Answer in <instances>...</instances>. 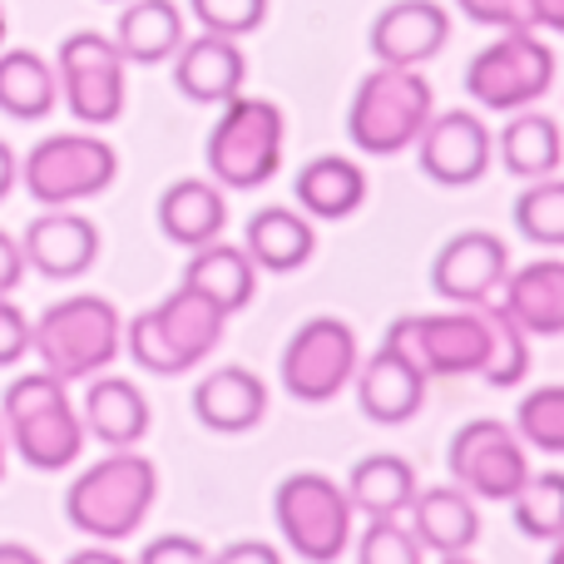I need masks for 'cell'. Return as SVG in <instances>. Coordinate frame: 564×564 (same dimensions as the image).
I'll return each mask as SVG.
<instances>
[{
  "mask_svg": "<svg viewBox=\"0 0 564 564\" xmlns=\"http://www.w3.org/2000/svg\"><path fill=\"white\" fill-rule=\"evenodd\" d=\"M159 500V470L149 456H139L134 446L109 451L105 460L85 466L65 490V520L85 540H129L139 535V525L149 520Z\"/></svg>",
  "mask_w": 564,
  "mask_h": 564,
  "instance_id": "6da1fadb",
  "label": "cell"
},
{
  "mask_svg": "<svg viewBox=\"0 0 564 564\" xmlns=\"http://www.w3.org/2000/svg\"><path fill=\"white\" fill-rule=\"evenodd\" d=\"M224 327L228 312L218 302H208L204 292L178 282L159 307L124 322V347L149 377H178V371H194L198 361L214 357V347L224 341Z\"/></svg>",
  "mask_w": 564,
  "mask_h": 564,
  "instance_id": "7a4b0ae2",
  "label": "cell"
},
{
  "mask_svg": "<svg viewBox=\"0 0 564 564\" xmlns=\"http://www.w3.org/2000/svg\"><path fill=\"white\" fill-rule=\"evenodd\" d=\"M6 441L30 470H65L85 451V421L69 406V391L55 371H25L0 397Z\"/></svg>",
  "mask_w": 564,
  "mask_h": 564,
  "instance_id": "3957f363",
  "label": "cell"
},
{
  "mask_svg": "<svg viewBox=\"0 0 564 564\" xmlns=\"http://www.w3.org/2000/svg\"><path fill=\"white\" fill-rule=\"evenodd\" d=\"M119 347H124V317L99 292L59 297L30 322V351L59 381H89L119 357Z\"/></svg>",
  "mask_w": 564,
  "mask_h": 564,
  "instance_id": "277c9868",
  "label": "cell"
},
{
  "mask_svg": "<svg viewBox=\"0 0 564 564\" xmlns=\"http://www.w3.org/2000/svg\"><path fill=\"white\" fill-rule=\"evenodd\" d=\"M431 115H436V95L416 65H377L351 95L347 139L361 154L391 159L416 144Z\"/></svg>",
  "mask_w": 564,
  "mask_h": 564,
  "instance_id": "5b68a950",
  "label": "cell"
},
{
  "mask_svg": "<svg viewBox=\"0 0 564 564\" xmlns=\"http://www.w3.org/2000/svg\"><path fill=\"white\" fill-rule=\"evenodd\" d=\"M282 144H288V115L273 99L234 95L208 129V174L218 188H263L282 169Z\"/></svg>",
  "mask_w": 564,
  "mask_h": 564,
  "instance_id": "8992f818",
  "label": "cell"
},
{
  "mask_svg": "<svg viewBox=\"0 0 564 564\" xmlns=\"http://www.w3.org/2000/svg\"><path fill=\"white\" fill-rule=\"evenodd\" d=\"M550 85H555V50L535 30H500L466 65V95L496 115L540 105Z\"/></svg>",
  "mask_w": 564,
  "mask_h": 564,
  "instance_id": "52a82bcc",
  "label": "cell"
},
{
  "mask_svg": "<svg viewBox=\"0 0 564 564\" xmlns=\"http://www.w3.org/2000/svg\"><path fill=\"white\" fill-rule=\"evenodd\" d=\"M273 516H278L282 540L292 545V555L312 560V564H332L347 555L351 516L357 510L347 500V486H337L332 476H322V470H292L273 496Z\"/></svg>",
  "mask_w": 564,
  "mask_h": 564,
  "instance_id": "ba28073f",
  "label": "cell"
},
{
  "mask_svg": "<svg viewBox=\"0 0 564 564\" xmlns=\"http://www.w3.org/2000/svg\"><path fill=\"white\" fill-rule=\"evenodd\" d=\"M119 178V154L99 134H50L20 159V184L40 208H75Z\"/></svg>",
  "mask_w": 564,
  "mask_h": 564,
  "instance_id": "9c48e42d",
  "label": "cell"
},
{
  "mask_svg": "<svg viewBox=\"0 0 564 564\" xmlns=\"http://www.w3.org/2000/svg\"><path fill=\"white\" fill-rule=\"evenodd\" d=\"M55 79H59V99L79 124H115L124 115V95H129V59L119 55L115 35L99 30H75L59 40L55 55Z\"/></svg>",
  "mask_w": 564,
  "mask_h": 564,
  "instance_id": "30bf717a",
  "label": "cell"
},
{
  "mask_svg": "<svg viewBox=\"0 0 564 564\" xmlns=\"http://www.w3.org/2000/svg\"><path fill=\"white\" fill-rule=\"evenodd\" d=\"M381 341H391L411 367L426 371V381L480 377V367H486V312L480 307L411 312V317L391 322Z\"/></svg>",
  "mask_w": 564,
  "mask_h": 564,
  "instance_id": "8fae6325",
  "label": "cell"
},
{
  "mask_svg": "<svg viewBox=\"0 0 564 564\" xmlns=\"http://www.w3.org/2000/svg\"><path fill=\"white\" fill-rule=\"evenodd\" d=\"M446 466L456 476V486L476 500H516L520 486L530 480V446L520 441L516 426L506 421L476 416L466 426H456L446 451Z\"/></svg>",
  "mask_w": 564,
  "mask_h": 564,
  "instance_id": "7c38bea8",
  "label": "cell"
},
{
  "mask_svg": "<svg viewBox=\"0 0 564 564\" xmlns=\"http://www.w3.org/2000/svg\"><path fill=\"white\" fill-rule=\"evenodd\" d=\"M361 361L357 332L341 317H312L302 322L297 332L282 347V387H288L292 401H307V406H322L332 401L341 387H351V371Z\"/></svg>",
  "mask_w": 564,
  "mask_h": 564,
  "instance_id": "4fadbf2b",
  "label": "cell"
},
{
  "mask_svg": "<svg viewBox=\"0 0 564 564\" xmlns=\"http://www.w3.org/2000/svg\"><path fill=\"white\" fill-rule=\"evenodd\" d=\"M421 174L441 188H470L490 174L496 159V139H490L486 119L476 109H451V115H431L416 139Z\"/></svg>",
  "mask_w": 564,
  "mask_h": 564,
  "instance_id": "5bb4252c",
  "label": "cell"
},
{
  "mask_svg": "<svg viewBox=\"0 0 564 564\" xmlns=\"http://www.w3.org/2000/svg\"><path fill=\"white\" fill-rule=\"evenodd\" d=\"M510 273V248L506 238H496L490 228H466L456 234L431 263V288L441 302L456 307H480L500 292V282Z\"/></svg>",
  "mask_w": 564,
  "mask_h": 564,
  "instance_id": "9a60e30c",
  "label": "cell"
},
{
  "mask_svg": "<svg viewBox=\"0 0 564 564\" xmlns=\"http://www.w3.org/2000/svg\"><path fill=\"white\" fill-rule=\"evenodd\" d=\"M99 248H105L99 228L85 214H75V208H45L40 218H30L25 238H20L25 268H35L50 282L85 278L99 263Z\"/></svg>",
  "mask_w": 564,
  "mask_h": 564,
  "instance_id": "2e32d148",
  "label": "cell"
},
{
  "mask_svg": "<svg viewBox=\"0 0 564 564\" xmlns=\"http://www.w3.org/2000/svg\"><path fill=\"white\" fill-rule=\"evenodd\" d=\"M451 40V10L441 0H391L377 20H371V55L377 65H426L446 50Z\"/></svg>",
  "mask_w": 564,
  "mask_h": 564,
  "instance_id": "e0dca14e",
  "label": "cell"
},
{
  "mask_svg": "<svg viewBox=\"0 0 564 564\" xmlns=\"http://www.w3.org/2000/svg\"><path fill=\"white\" fill-rule=\"evenodd\" d=\"M243 79L248 55L234 35L204 30L174 50V89L188 105H228L234 95H243Z\"/></svg>",
  "mask_w": 564,
  "mask_h": 564,
  "instance_id": "ac0fdd59",
  "label": "cell"
},
{
  "mask_svg": "<svg viewBox=\"0 0 564 564\" xmlns=\"http://www.w3.org/2000/svg\"><path fill=\"white\" fill-rule=\"evenodd\" d=\"M351 387H357L361 416L377 421V426H401V421H411L426 406V371L411 367L391 341H381L367 361H357Z\"/></svg>",
  "mask_w": 564,
  "mask_h": 564,
  "instance_id": "d6986e66",
  "label": "cell"
},
{
  "mask_svg": "<svg viewBox=\"0 0 564 564\" xmlns=\"http://www.w3.org/2000/svg\"><path fill=\"white\" fill-rule=\"evenodd\" d=\"M406 516H411V530H416L421 550H431V555H441V560H466L480 540L476 496H466L460 486L416 490Z\"/></svg>",
  "mask_w": 564,
  "mask_h": 564,
  "instance_id": "ffe728a7",
  "label": "cell"
},
{
  "mask_svg": "<svg viewBox=\"0 0 564 564\" xmlns=\"http://www.w3.org/2000/svg\"><path fill=\"white\" fill-rule=\"evenodd\" d=\"M194 416L218 436H243L268 416V381L248 367H218L194 387Z\"/></svg>",
  "mask_w": 564,
  "mask_h": 564,
  "instance_id": "44dd1931",
  "label": "cell"
},
{
  "mask_svg": "<svg viewBox=\"0 0 564 564\" xmlns=\"http://www.w3.org/2000/svg\"><path fill=\"white\" fill-rule=\"evenodd\" d=\"M149 397L139 391V381L129 377H105L95 371L85 387V406H79V421H85V436H95L99 446L119 451V446H139L149 436Z\"/></svg>",
  "mask_w": 564,
  "mask_h": 564,
  "instance_id": "7402d4cb",
  "label": "cell"
},
{
  "mask_svg": "<svg viewBox=\"0 0 564 564\" xmlns=\"http://www.w3.org/2000/svg\"><path fill=\"white\" fill-rule=\"evenodd\" d=\"M292 194L312 224H341L367 204V169L347 154H317L297 169Z\"/></svg>",
  "mask_w": 564,
  "mask_h": 564,
  "instance_id": "603a6c76",
  "label": "cell"
},
{
  "mask_svg": "<svg viewBox=\"0 0 564 564\" xmlns=\"http://www.w3.org/2000/svg\"><path fill=\"white\" fill-rule=\"evenodd\" d=\"M500 307L530 332V337H560L564 332V258H535L500 282Z\"/></svg>",
  "mask_w": 564,
  "mask_h": 564,
  "instance_id": "cb8c5ba5",
  "label": "cell"
},
{
  "mask_svg": "<svg viewBox=\"0 0 564 564\" xmlns=\"http://www.w3.org/2000/svg\"><path fill=\"white\" fill-rule=\"evenodd\" d=\"M228 198L214 178H178L159 194V234L178 248H198L224 238Z\"/></svg>",
  "mask_w": 564,
  "mask_h": 564,
  "instance_id": "d4e9b609",
  "label": "cell"
},
{
  "mask_svg": "<svg viewBox=\"0 0 564 564\" xmlns=\"http://www.w3.org/2000/svg\"><path fill=\"white\" fill-rule=\"evenodd\" d=\"M248 258L258 263V273H297V268L312 263L317 253V228L302 208H258L248 218V234H243Z\"/></svg>",
  "mask_w": 564,
  "mask_h": 564,
  "instance_id": "484cf974",
  "label": "cell"
},
{
  "mask_svg": "<svg viewBox=\"0 0 564 564\" xmlns=\"http://www.w3.org/2000/svg\"><path fill=\"white\" fill-rule=\"evenodd\" d=\"M188 253L194 258H188V268H184V288L204 292V297L218 302L224 312H243L248 302H253L258 263L248 258V248L214 238V243H198V248H188Z\"/></svg>",
  "mask_w": 564,
  "mask_h": 564,
  "instance_id": "4316f807",
  "label": "cell"
},
{
  "mask_svg": "<svg viewBox=\"0 0 564 564\" xmlns=\"http://www.w3.org/2000/svg\"><path fill=\"white\" fill-rule=\"evenodd\" d=\"M115 45L129 65H164L184 45V10L174 0H129L119 10Z\"/></svg>",
  "mask_w": 564,
  "mask_h": 564,
  "instance_id": "83f0119b",
  "label": "cell"
},
{
  "mask_svg": "<svg viewBox=\"0 0 564 564\" xmlns=\"http://www.w3.org/2000/svg\"><path fill=\"white\" fill-rule=\"evenodd\" d=\"M59 105V79L55 59L35 55V50H6L0 45V115L35 124Z\"/></svg>",
  "mask_w": 564,
  "mask_h": 564,
  "instance_id": "f1b7e54d",
  "label": "cell"
},
{
  "mask_svg": "<svg viewBox=\"0 0 564 564\" xmlns=\"http://www.w3.org/2000/svg\"><path fill=\"white\" fill-rule=\"evenodd\" d=\"M496 144H500V164L516 178H525V184L530 178L560 174V164H564V129L550 115H540L535 105L516 109V119L500 129Z\"/></svg>",
  "mask_w": 564,
  "mask_h": 564,
  "instance_id": "f546056e",
  "label": "cell"
},
{
  "mask_svg": "<svg viewBox=\"0 0 564 564\" xmlns=\"http://www.w3.org/2000/svg\"><path fill=\"white\" fill-rule=\"evenodd\" d=\"M416 496V470L401 456H361L347 476V500L361 516H406Z\"/></svg>",
  "mask_w": 564,
  "mask_h": 564,
  "instance_id": "4dcf8cb0",
  "label": "cell"
},
{
  "mask_svg": "<svg viewBox=\"0 0 564 564\" xmlns=\"http://www.w3.org/2000/svg\"><path fill=\"white\" fill-rule=\"evenodd\" d=\"M480 312H486V367H480V381L486 387H520L530 377V332L500 302H480Z\"/></svg>",
  "mask_w": 564,
  "mask_h": 564,
  "instance_id": "1f68e13d",
  "label": "cell"
},
{
  "mask_svg": "<svg viewBox=\"0 0 564 564\" xmlns=\"http://www.w3.org/2000/svg\"><path fill=\"white\" fill-rule=\"evenodd\" d=\"M520 535L530 540H560L564 535V470H530L520 496L510 500Z\"/></svg>",
  "mask_w": 564,
  "mask_h": 564,
  "instance_id": "d6a6232c",
  "label": "cell"
},
{
  "mask_svg": "<svg viewBox=\"0 0 564 564\" xmlns=\"http://www.w3.org/2000/svg\"><path fill=\"white\" fill-rule=\"evenodd\" d=\"M516 228L540 248H564V178H530L516 198Z\"/></svg>",
  "mask_w": 564,
  "mask_h": 564,
  "instance_id": "836d02e7",
  "label": "cell"
},
{
  "mask_svg": "<svg viewBox=\"0 0 564 564\" xmlns=\"http://www.w3.org/2000/svg\"><path fill=\"white\" fill-rule=\"evenodd\" d=\"M516 431L525 446L564 456V387H535L516 411Z\"/></svg>",
  "mask_w": 564,
  "mask_h": 564,
  "instance_id": "e575fe53",
  "label": "cell"
},
{
  "mask_svg": "<svg viewBox=\"0 0 564 564\" xmlns=\"http://www.w3.org/2000/svg\"><path fill=\"white\" fill-rule=\"evenodd\" d=\"M421 540L401 516H367V530L357 540L361 564H421Z\"/></svg>",
  "mask_w": 564,
  "mask_h": 564,
  "instance_id": "d590c367",
  "label": "cell"
},
{
  "mask_svg": "<svg viewBox=\"0 0 564 564\" xmlns=\"http://www.w3.org/2000/svg\"><path fill=\"white\" fill-rule=\"evenodd\" d=\"M188 10H194V20L204 30H214V35H253L258 25L268 20V0H188Z\"/></svg>",
  "mask_w": 564,
  "mask_h": 564,
  "instance_id": "8d00e7d4",
  "label": "cell"
},
{
  "mask_svg": "<svg viewBox=\"0 0 564 564\" xmlns=\"http://www.w3.org/2000/svg\"><path fill=\"white\" fill-rule=\"evenodd\" d=\"M456 10L490 30H535L530 25V0H456Z\"/></svg>",
  "mask_w": 564,
  "mask_h": 564,
  "instance_id": "74e56055",
  "label": "cell"
},
{
  "mask_svg": "<svg viewBox=\"0 0 564 564\" xmlns=\"http://www.w3.org/2000/svg\"><path fill=\"white\" fill-rule=\"evenodd\" d=\"M25 351H30V317L6 292V297H0V367H15Z\"/></svg>",
  "mask_w": 564,
  "mask_h": 564,
  "instance_id": "f35d334b",
  "label": "cell"
},
{
  "mask_svg": "<svg viewBox=\"0 0 564 564\" xmlns=\"http://www.w3.org/2000/svg\"><path fill=\"white\" fill-rule=\"evenodd\" d=\"M139 560L144 564H208L214 555H208L194 535H159V540H149V545L139 550Z\"/></svg>",
  "mask_w": 564,
  "mask_h": 564,
  "instance_id": "ab89813d",
  "label": "cell"
},
{
  "mask_svg": "<svg viewBox=\"0 0 564 564\" xmlns=\"http://www.w3.org/2000/svg\"><path fill=\"white\" fill-rule=\"evenodd\" d=\"M20 282H25V253H20V238H10L6 228H0V297L15 292Z\"/></svg>",
  "mask_w": 564,
  "mask_h": 564,
  "instance_id": "60d3db41",
  "label": "cell"
},
{
  "mask_svg": "<svg viewBox=\"0 0 564 564\" xmlns=\"http://www.w3.org/2000/svg\"><path fill=\"white\" fill-rule=\"evenodd\" d=\"M282 555L273 545H258V540H234V545L218 550V564H278Z\"/></svg>",
  "mask_w": 564,
  "mask_h": 564,
  "instance_id": "b9f144b4",
  "label": "cell"
},
{
  "mask_svg": "<svg viewBox=\"0 0 564 564\" xmlns=\"http://www.w3.org/2000/svg\"><path fill=\"white\" fill-rule=\"evenodd\" d=\"M530 25L564 35V0H530Z\"/></svg>",
  "mask_w": 564,
  "mask_h": 564,
  "instance_id": "7bdbcfd3",
  "label": "cell"
},
{
  "mask_svg": "<svg viewBox=\"0 0 564 564\" xmlns=\"http://www.w3.org/2000/svg\"><path fill=\"white\" fill-rule=\"evenodd\" d=\"M20 184V159H15V149L0 139V204L10 198V188Z\"/></svg>",
  "mask_w": 564,
  "mask_h": 564,
  "instance_id": "ee69618b",
  "label": "cell"
},
{
  "mask_svg": "<svg viewBox=\"0 0 564 564\" xmlns=\"http://www.w3.org/2000/svg\"><path fill=\"white\" fill-rule=\"evenodd\" d=\"M69 560H75V564H119V550H109V545H89V550H75Z\"/></svg>",
  "mask_w": 564,
  "mask_h": 564,
  "instance_id": "f6af8a7d",
  "label": "cell"
},
{
  "mask_svg": "<svg viewBox=\"0 0 564 564\" xmlns=\"http://www.w3.org/2000/svg\"><path fill=\"white\" fill-rule=\"evenodd\" d=\"M0 564H40V555L30 545H0Z\"/></svg>",
  "mask_w": 564,
  "mask_h": 564,
  "instance_id": "bcb514c9",
  "label": "cell"
},
{
  "mask_svg": "<svg viewBox=\"0 0 564 564\" xmlns=\"http://www.w3.org/2000/svg\"><path fill=\"white\" fill-rule=\"evenodd\" d=\"M6 460H10V441H6V421H0V480H6Z\"/></svg>",
  "mask_w": 564,
  "mask_h": 564,
  "instance_id": "7dc6e473",
  "label": "cell"
},
{
  "mask_svg": "<svg viewBox=\"0 0 564 564\" xmlns=\"http://www.w3.org/2000/svg\"><path fill=\"white\" fill-rule=\"evenodd\" d=\"M550 564H564V535L550 540Z\"/></svg>",
  "mask_w": 564,
  "mask_h": 564,
  "instance_id": "c3c4849f",
  "label": "cell"
},
{
  "mask_svg": "<svg viewBox=\"0 0 564 564\" xmlns=\"http://www.w3.org/2000/svg\"><path fill=\"white\" fill-rule=\"evenodd\" d=\"M6 30H10V25H6V6H0V45H6Z\"/></svg>",
  "mask_w": 564,
  "mask_h": 564,
  "instance_id": "681fc988",
  "label": "cell"
}]
</instances>
